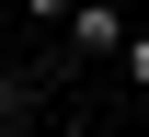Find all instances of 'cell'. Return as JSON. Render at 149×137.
Returning <instances> with one entry per match:
<instances>
[{
	"instance_id": "1",
	"label": "cell",
	"mask_w": 149,
	"mask_h": 137,
	"mask_svg": "<svg viewBox=\"0 0 149 137\" xmlns=\"http://www.w3.org/2000/svg\"><path fill=\"white\" fill-rule=\"evenodd\" d=\"M69 46L80 57H115L126 46V0H69Z\"/></svg>"
},
{
	"instance_id": "2",
	"label": "cell",
	"mask_w": 149,
	"mask_h": 137,
	"mask_svg": "<svg viewBox=\"0 0 149 137\" xmlns=\"http://www.w3.org/2000/svg\"><path fill=\"white\" fill-rule=\"evenodd\" d=\"M115 69H126L138 92H149V23H126V46H115Z\"/></svg>"
},
{
	"instance_id": "3",
	"label": "cell",
	"mask_w": 149,
	"mask_h": 137,
	"mask_svg": "<svg viewBox=\"0 0 149 137\" xmlns=\"http://www.w3.org/2000/svg\"><path fill=\"white\" fill-rule=\"evenodd\" d=\"M23 12H35V23H69V0H23Z\"/></svg>"
}]
</instances>
